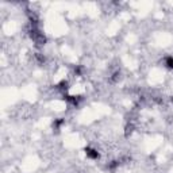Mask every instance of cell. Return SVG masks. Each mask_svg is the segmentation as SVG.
Masks as SVG:
<instances>
[{"label": "cell", "instance_id": "obj_1", "mask_svg": "<svg viewBox=\"0 0 173 173\" xmlns=\"http://www.w3.org/2000/svg\"><path fill=\"white\" fill-rule=\"evenodd\" d=\"M85 153H86V156L89 158H99V153L96 152L95 149H91V147H88V149H85Z\"/></svg>", "mask_w": 173, "mask_h": 173}, {"label": "cell", "instance_id": "obj_2", "mask_svg": "<svg viewBox=\"0 0 173 173\" xmlns=\"http://www.w3.org/2000/svg\"><path fill=\"white\" fill-rule=\"evenodd\" d=\"M166 64H168V66L169 68H173V58L172 57H168V58H166Z\"/></svg>", "mask_w": 173, "mask_h": 173}]
</instances>
